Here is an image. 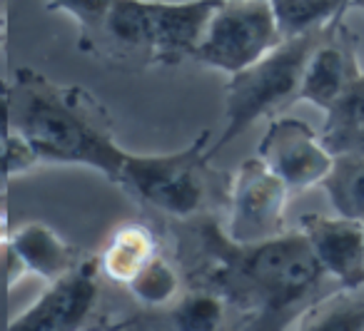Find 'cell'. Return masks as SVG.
<instances>
[{
    "mask_svg": "<svg viewBox=\"0 0 364 331\" xmlns=\"http://www.w3.org/2000/svg\"><path fill=\"white\" fill-rule=\"evenodd\" d=\"M41 165L38 155L33 152V147L23 140L21 135L6 130V172L8 177L23 175V172L33 170V167Z\"/></svg>",
    "mask_w": 364,
    "mask_h": 331,
    "instance_id": "cell-21",
    "label": "cell"
},
{
    "mask_svg": "<svg viewBox=\"0 0 364 331\" xmlns=\"http://www.w3.org/2000/svg\"><path fill=\"white\" fill-rule=\"evenodd\" d=\"M322 190L339 217L364 222V155H334Z\"/></svg>",
    "mask_w": 364,
    "mask_h": 331,
    "instance_id": "cell-16",
    "label": "cell"
},
{
    "mask_svg": "<svg viewBox=\"0 0 364 331\" xmlns=\"http://www.w3.org/2000/svg\"><path fill=\"white\" fill-rule=\"evenodd\" d=\"M257 157L292 192L322 185L334 165V155L322 137L297 117H274L257 145Z\"/></svg>",
    "mask_w": 364,
    "mask_h": 331,
    "instance_id": "cell-8",
    "label": "cell"
},
{
    "mask_svg": "<svg viewBox=\"0 0 364 331\" xmlns=\"http://www.w3.org/2000/svg\"><path fill=\"white\" fill-rule=\"evenodd\" d=\"M210 130H203L185 150L170 155H127L117 185L140 205L162 215L188 219L208 202Z\"/></svg>",
    "mask_w": 364,
    "mask_h": 331,
    "instance_id": "cell-5",
    "label": "cell"
},
{
    "mask_svg": "<svg viewBox=\"0 0 364 331\" xmlns=\"http://www.w3.org/2000/svg\"><path fill=\"white\" fill-rule=\"evenodd\" d=\"M299 229L312 244L317 259L342 289H359L364 284V222L347 217L304 215Z\"/></svg>",
    "mask_w": 364,
    "mask_h": 331,
    "instance_id": "cell-10",
    "label": "cell"
},
{
    "mask_svg": "<svg viewBox=\"0 0 364 331\" xmlns=\"http://www.w3.org/2000/svg\"><path fill=\"white\" fill-rule=\"evenodd\" d=\"M8 249H13L21 256V261L31 274L41 276L50 284L63 279L68 271H73L80 264L75 249L55 229L41 224V222H31V224L13 229L8 237Z\"/></svg>",
    "mask_w": 364,
    "mask_h": 331,
    "instance_id": "cell-12",
    "label": "cell"
},
{
    "mask_svg": "<svg viewBox=\"0 0 364 331\" xmlns=\"http://www.w3.org/2000/svg\"><path fill=\"white\" fill-rule=\"evenodd\" d=\"M115 0H46V8L53 13H65L80 26V33L85 38L95 36L100 26L105 23L107 13H110Z\"/></svg>",
    "mask_w": 364,
    "mask_h": 331,
    "instance_id": "cell-20",
    "label": "cell"
},
{
    "mask_svg": "<svg viewBox=\"0 0 364 331\" xmlns=\"http://www.w3.org/2000/svg\"><path fill=\"white\" fill-rule=\"evenodd\" d=\"M220 3L223 0H115L100 31L80 40V48L122 65L175 67L195 60Z\"/></svg>",
    "mask_w": 364,
    "mask_h": 331,
    "instance_id": "cell-3",
    "label": "cell"
},
{
    "mask_svg": "<svg viewBox=\"0 0 364 331\" xmlns=\"http://www.w3.org/2000/svg\"><path fill=\"white\" fill-rule=\"evenodd\" d=\"M198 234L210 259L208 276L220 294L252 314V331H282L317 299L329 276L302 229L259 244H237L210 219Z\"/></svg>",
    "mask_w": 364,
    "mask_h": 331,
    "instance_id": "cell-1",
    "label": "cell"
},
{
    "mask_svg": "<svg viewBox=\"0 0 364 331\" xmlns=\"http://www.w3.org/2000/svg\"><path fill=\"white\" fill-rule=\"evenodd\" d=\"M100 259H85L8 324V331H80L97 299Z\"/></svg>",
    "mask_w": 364,
    "mask_h": 331,
    "instance_id": "cell-9",
    "label": "cell"
},
{
    "mask_svg": "<svg viewBox=\"0 0 364 331\" xmlns=\"http://www.w3.org/2000/svg\"><path fill=\"white\" fill-rule=\"evenodd\" d=\"M329 28L287 38L264 58H259L255 65L245 67L237 75H230L228 100H225L228 125H225L220 142L213 147V155L242 135L259 117H269L272 112L284 110L299 100L307 63Z\"/></svg>",
    "mask_w": 364,
    "mask_h": 331,
    "instance_id": "cell-4",
    "label": "cell"
},
{
    "mask_svg": "<svg viewBox=\"0 0 364 331\" xmlns=\"http://www.w3.org/2000/svg\"><path fill=\"white\" fill-rule=\"evenodd\" d=\"M319 137L332 155H364V72L327 110Z\"/></svg>",
    "mask_w": 364,
    "mask_h": 331,
    "instance_id": "cell-14",
    "label": "cell"
},
{
    "mask_svg": "<svg viewBox=\"0 0 364 331\" xmlns=\"http://www.w3.org/2000/svg\"><path fill=\"white\" fill-rule=\"evenodd\" d=\"M157 251V237L147 224L130 222L112 232L110 242L100 254V269L107 279L117 284H130L147 264H150Z\"/></svg>",
    "mask_w": 364,
    "mask_h": 331,
    "instance_id": "cell-13",
    "label": "cell"
},
{
    "mask_svg": "<svg viewBox=\"0 0 364 331\" xmlns=\"http://www.w3.org/2000/svg\"><path fill=\"white\" fill-rule=\"evenodd\" d=\"M299 331H364V299L354 294L329 296Z\"/></svg>",
    "mask_w": 364,
    "mask_h": 331,
    "instance_id": "cell-17",
    "label": "cell"
},
{
    "mask_svg": "<svg viewBox=\"0 0 364 331\" xmlns=\"http://www.w3.org/2000/svg\"><path fill=\"white\" fill-rule=\"evenodd\" d=\"M289 187L259 157L245 160L230 187L228 237L237 244H259L284 234Z\"/></svg>",
    "mask_w": 364,
    "mask_h": 331,
    "instance_id": "cell-7",
    "label": "cell"
},
{
    "mask_svg": "<svg viewBox=\"0 0 364 331\" xmlns=\"http://www.w3.org/2000/svg\"><path fill=\"white\" fill-rule=\"evenodd\" d=\"M282 40L307 36L342 21L352 0H269Z\"/></svg>",
    "mask_w": 364,
    "mask_h": 331,
    "instance_id": "cell-15",
    "label": "cell"
},
{
    "mask_svg": "<svg viewBox=\"0 0 364 331\" xmlns=\"http://www.w3.org/2000/svg\"><path fill=\"white\" fill-rule=\"evenodd\" d=\"M359 72L362 70L354 55L352 38L347 36L342 21H337L309 58L297 102H312L327 112L349 90Z\"/></svg>",
    "mask_w": 364,
    "mask_h": 331,
    "instance_id": "cell-11",
    "label": "cell"
},
{
    "mask_svg": "<svg viewBox=\"0 0 364 331\" xmlns=\"http://www.w3.org/2000/svg\"><path fill=\"white\" fill-rule=\"evenodd\" d=\"M225 324V296L215 291H193L175 309L177 331H220Z\"/></svg>",
    "mask_w": 364,
    "mask_h": 331,
    "instance_id": "cell-19",
    "label": "cell"
},
{
    "mask_svg": "<svg viewBox=\"0 0 364 331\" xmlns=\"http://www.w3.org/2000/svg\"><path fill=\"white\" fill-rule=\"evenodd\" d=\"M127 286H130L132 296L145 306H165L177 296L180 276L165 256L157 254Z\"/></svg>",
    "mask_w": 364,
    "mask_h": 331,
    "instance_id": "cell-18",
    "label": "cell"
},
{
    "mask_svg": "<svg viewBox=\"0 0 364 331\" xmlns=\"http://www.w3.org/2000/svg\"><path fill=\"white\" fill-rule=\"evenodd\" d=\"M6 130L21 135L41 162L90 167L117 185L130 152L117 145L110 115L90 90L18 67L6 90Z\"/></svg>",
    "mask_w": 364,
    "mask_h": 331,
    "instance_id": "cell-2",
    "label": "cell"
},
{
    "mask_svg": "<svg viewBox=\"0 0 364 331\" xmlns=\"http://www.w3.org/2000/svg\"><path fill=\"white\" fill-rule=\"evenodd\" d=\"M282 43L269 0H223L210 18L195 60L228 75L255 65Z\"/></svg>",
    "mask_w": 364,
    "mask_h": 331,
    "instance_id": "cell-6",
    "label": "cell"
}]
</instances>
